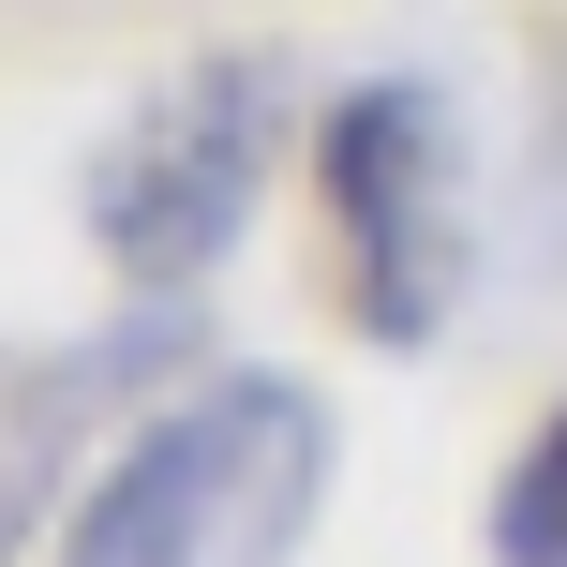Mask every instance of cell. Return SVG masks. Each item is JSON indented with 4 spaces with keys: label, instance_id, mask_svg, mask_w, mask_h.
Masks as SVG:
<instances>
[{
    "label": "cell",
    "instance_id": "2",
    "mask_svg": "<svg viewBox=\"0 0 567 567\" xmlns=\"http://www.w3.org/2000/svg\"><path fill=\"white\" fill-rule=\"evenodd\" d=\"M269 150H284V75L269 60H195L179 90H150L105 135V165H90V239L120 255V284H150V299L209 284L239 255V225H255Z\"/></svg>",
    "mask_w": 567,
    "mask_h": 567
},
{
    "label": "cell",
    "instance_id": "4",
    "mask_svg": "<svg viewBox=\"0 0 567 567\" xmlns=\"http://www.w3.org/2000/svg\"><path fill=\"white\" fill-rule=\"evenodd\" d=\"M165 359V329H105V343H0V553L45 523L60 463L90 449V419H105L135 373Z\"/></svg>",
    "mask_w": 567,
    "mask_h": 567
},
{
    "label": "cell",
    "instance_id": "1",
    "mask_svg": "<svg viewBox=\"0 0 567 567\" xmlns=\"http://www.w3.org/2000/svg\"><path fill=\"white\" fill-rule=\"evenodd\" d=\"M329 508V403L299 373H209L105 463L60 567H284Z\"/></svg>",
    "mask_w": 567,
    "mask_h": 567
},
{
    "label": "cell",
    "instance_id": "5",
    "mask_svg": "<svg viewBox=\"0 0 567 567\" xmlns=\"http://www.w3.org/2000/svg\"><path fill=\"white\" fill-rule=\"evenodd\" d=\"M493 567H567V403L538 419V449L493 493Z\"/></svg>",
    "mask_w": 567,
    "mask_h": 567
},
{
    "label": "cell",
    "instance_id": "3",
    "mask_svg": "<svg viewBox=\"0 0 567 567\" xmlns=\"http://www.w3.org/2000/svg\"><path fill=\"white\" fill-rule=\"evenodd\" d=\"M329 209H343V299H359L373 343H433L463 299V255H478V209H463V120L449 90L373 75L329 105Z\"/></svg>",
    "mask_w": 567,
    "mask_h": 567
}]
</instances>
